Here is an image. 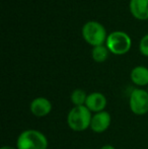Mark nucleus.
Listing matches in <instances>:
<instances>
[{
  "mask_svg": "<svg viewBox=\"0 0 148 149\" xmlns=\"http://www.w3.org/2000/svg\"><path fill=\"white\" fill-rule=\"evenodd\" d=\"M30 110L34 116L38 118H43L51 113L52 111V104L48 98L40 96L33 100L30 104Z\"/></svg>",
  "mask_w": 148,
  "mask_h": 149,
  "instance_id": "obj_7",
  "label": "nucleus"
},
{
  "mask_svg": "<svg viewBox=\"0 0 148 149\" xmlns=\"http://www.w3.org/2000/svg\"><path fill=\"white\" fill-rule=\"evenodd\" d=\"M107 104V97L101 92H91V93H89L87 95L85 107L90 112L99 113L105 111Z\"/></svg>",
  "mask_w": 148,
  "mask_h": 149,
  "instance_id": "obj_8",
  "label": "nucleus"
},
{
  "mask_svg": "<svg viewBox=\"0 0 148 149\" xmlns=\"http://www.w3.org/2000/svg\"><path fill=\"white\" fill-rule=\"evenodd\" d=\"M139 49H140V52H141L142 55L148 57V33L147 35H145L144 37L141 39Z\"/></svg>",
  "mask_w": 148,
  "mask_h": 149,
  "instance_id": "obj_13",
  "label": "nucleus"
},
{
  "mask_svg": "<svg viewBox=\"0 0 148 149\" xmlns=\"http://www.w3.org/2000/svg\"><path fill=\"white\" fill-rule=\"evenodd\" d=\"M131 80L138 86L148 85V68L144 66H137L131 71Z\"/></svg>",
  "mask_w": 148,
  "mask_h": 149,
  "instance_id": "obj_10",
  "label": "nucleus"
},
{
  "mask_svg": "<svg viewBox=\"0 0 148 149\" xmlns=\"http://www.w3.org/2000/svg\"><path fill=\"white\" fill-rule=\"evenodd\" d=\"M1 149H17V148H14V147H12V146H3V147H2Z\"/></svg>",
  "mask_w": 148,
  "mask_h": 149,
  "instance_id": "obj_15",
  "label": "nucleus"
},
{
  "mask_svg": "<svg viewBox=\"0 0 148 149\" xmlns=\"http://www.w3.org/2000/svg\"><path fill=\"white\" fill-rule=\"evenodd\" d=\"M130 110L137 116H143L148 113V91L142 88H135L130 94Z\"/></svg>",
  "mask_w": 148,
  "mask_h": 149,
  "instance_id": "obj_5",
  "label": "nucleus"
},
{
  "mask_svg": "<svg viewBox=\"0 0 148 149\" xmlns=\"http://www.w3.org/2000/svg\"><path fill=\"white\" fill-rule=\"evenodd\" d=\"M112 122V117L109 112L103 111V112L95 113L91 118L90 129L94 133H104L109 129Z\"/></svg>",
  "mask_w": 148,
  "mask_h": 149,
  "instance_id": "obj_6",
  "label": "nucleus"
},
{
  "mask_svg": "<svg viewBox=\"0 0 148 149\" xmlns=\"http://www.w3.org/2000/svg\"><path fill=\"white\" fill-rule=\"evenodd\" d=\"M82 37L89 45L97 47L107 41V31L103 24L97 22H88L82 28Z\"/></svg>",
  "mask_w": 148,
  "mask_h": 149,
  "instance_id": "obj_3",
  "label": "nucleus"
},
{
  "mask_svg": "<svg viewBox=\"0 0 148 149\" xmlns=\"http://www.w3.org/2000/svg\"><path fill=\"white\" fill-rule=\"evenodd\" d=\"M147 91H148V89H147Z\"/></svg>",
  "mask_w": 148,
  "mask_h": 149,
  "instance_id": "obj_17",
  "label": "nucleus"
},
{
  "mask_svg": "<svg viewBox=\"0 0 148 149\" xmlns=\"http://www.w3.org/2000/svg\"><path fill=\"white\" fill-rule=\"evenodd\" d=\"M92 59L97 63H103L109 57V49L107 48V46H97L93 47L92 49Z\"/></svg>",
  "mask_w": 148,
  "mask_h": 149,
  "instance_id": "obj_11",
  "label": "nucleus"
},
{
  "mask_svg": "<svg viewBox=\"0 0 148 149\" xmlns=\"http://www.w3.org/2000/svg\"><path fill=\"white\" fill-rule=\"evenodd\" d=\"M48 139L41 131L34 129L24 130L16 140L17 149H47Z\"/></svg>",
  "mask_w": 148,
  "mask_h": 149,
  "instance_id": "obj_1",
  "label": "nucleus"
},
{
  "mask_svg": "<svg viewBox=\"0 0 148 149\" xmlns=\"http://www.w3.org/2000/svg\"><path fill=\"white\" fill-rule=\"evenodd\" d=\"M130 11L137 19H148V0H131Z\"/></svg>",
  "mask_w": 148,
  "mask_h": 149,
  "instance_id": "obj_9",
  "label": "nucleus"
},
{
  "mask_svg": "<svg viewBox=\"0 0 148 149\" xmlns=\"http://www.w3.org/2000/svg\"><path fill=\"white\" fill-rule=\"evenodd\" d=\"M91 118V112L85 106L74 107L67 115V124L73 131L82 132L90 127Z\"/></svg>",
  "mask_w": 148,
  "mask_h": 149,
  "instance_id": "obj_2",
  "label": "nucleus"
},
{
  "mask_svg": "<svg viewBox=\"0 0 148 149\" xmlns=\"http://www.w3.org/2000/svg\"><path fill=\"white\" fill-rule=\"evenodd\" d=\"M101 149H116V148H115L113 145H111V144H106V145L101 146Z\"/></svg>",
  "mask_w": 148,
  "mask_h": 149,
  "instance_id": "obj_14",
  "label": "nucleus"
},
{
  "mask_svg": "<svg viewBox=\"0 0 148 149\" xmlns=\"http://www.w3.org/2000/svg\"><path fill=\"white\" fill-rule=\"evenodd\" d=\"M84 149H90V148H84Z\"/></svg>",
  "mask_w": 148,
  "mask_h": 149,
  "instance_id": "obj_16",
  "label": "nucleus"
},
{
  "mask_svg": "<svg viewBox=\"0 0 148 149\" xmlns=\"http://www.w3.org/2000/svg\"><path fill=\"white\" fill-rule=\"evenodd\" d=\"M86 98H87V94L82 89H75L72 91L71 95H70V100H71L72 104H74V107L85 106Z\"/></svg>",
  "mask_w": 148,
  "mask_h": 149,
  "instance_id": "obj_12",
  "label": "nucleus"
},
{
  "mask_svg": "<svg viewBox=\"0 0 148 149\" xmlns=\"http://www.w3.org/2000/svg\"><path fill=\"white\" fill-rule=\"evenodd\" d=\"M131 39L124 31H114L110 33L106 41V46L115 55H124L131 49Z\"/></svg>",
  "mask_w": 148,
  "mask_h": 149,
  "instance_id": "obj_4",
  "label": "nucleus"
}]
</instances>
